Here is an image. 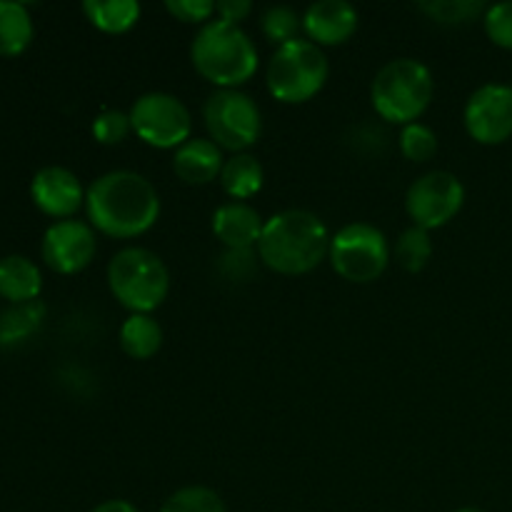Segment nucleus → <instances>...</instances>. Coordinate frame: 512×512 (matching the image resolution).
Returning a JSON list of instances; mask_svg holds the SVG:
<instances>
[{"label": "nucleus", "instance_id": "obj_1", "mask_svg": "<svg viewBox=\"0 0 512 512\" xmlns=\"http://www.w3.org/2000/svg\"><path fill=\"white\" fill-rule=\"evenodd\" d=\"M90 223L110 238H135L155 225L160 215L158 190L133 170L100 175L85 193Z\"/></svg>", "mask_w": 512, "mask_h": 512}, {"label": "nucleus", "instance_id": "obj_2", "mask_svg": "<svg viewBox=\"0 0 512 512\" xmlns=\"http://www.w3.org/2000/svg\"><path fill=\"white\" fill-rule=\"evenodd\" d=\"M258 253L275 273L303 275L318 268L330 253V233L315 213L290 208L265 220Z\"/></svg>", "mask_w": 512, "mask_h": 512}, {"label": "nucleus", "instance_id": "obj_3", "mask_svg": "<svg viewBox=\"0 0 512 512\" xmlns=\"http://www.w3.org/2000/svg\"><path fill=\"white\" fill-rule=\"evenodd\" d=\"M190 58L198 73L220 88H235L258 70V50L240 25L210 20L190 45Z\"/></svg>", "mask_w": 512, "mask_h": 512}, {"label": "nucleus", "instance_id": "obj_4", "mask_svg": "<svg viewBox=\"0 0 512 512\" xmlns=\"http://www.w3.org/2000/svg\"><path fill=\"white\" fill-rule=\"evenodd\" d=\"M433 73L415 58L390 60L378 70L370 85V100L380 118L390 123H418L433 100Z\"/></svg>", "mask_w": 512, "mask_h": 512}, {"label": "nucleus", "instance_id": "obj_5", "mask_svg": "<svg viewBox=\"0 0 512 512\" xmlns=\"http://www.w3.org/2000/svg\"><path fill=\"white\" fill-rule=\"evenodd\" d=\"M108 285L120 305L133 313H150L168 295L170 275L153 250L123 248L110 260Z\"/></svg>", "mask_w": 512, "mask_h": 512}, {"label": "nucleus", "instance_id": "obj_6", "mask_svg": "<svg viewBox=\"0 0 512 512\" xmlns=\"http://www.w3.org/2000/svg\"><path fill=\"white\" fill-rule=\"evenodd\" d=\"M328 58L313 40L295 38L275 48L268 63V90L283 103H305L328 80Z\"/></svg>", "mask_w": 512, "mask_h": 512}, {"label": "nucleus", "instance_id": "obj_7", "mask_svg": "<svg viewBox=\"0 0 512 512\" xmlns=\"http://www.w3.org/2000/svg\"><path fill=\"white\" fill-rule=\"evenodd\" d=\"M330 263L350 283H370L388 268L390 245L383 230L370 223H350L330 238Z\"/></svg>", "mask_w": 512, "mask_h": 512}, {"label": "nucleus", "instance_id": "obj_8", "mask_svg": "<svg viewBox=\"0 0 512 512\" xmlns=\"http://www.w3.org/2000/svg\"><path fill=\"white\" fill-rule=\"evenodd\" d=\"M203 118L213 135V143H218L220 148L235 150V153L250 148L263 130L258 105L248 93L238 88L215 90L205 100Z\"/></svg>", "mask_w": 512, "mask_h": 512}, {"label": "nucleus", "instance_id": "obj_9", "mask_svg": "<svg viewBox=\"0 0 512 512\" xmlns=\"http://www.w3.org/2000/svg\"><path fill=\"white\" fill-rule=\"evenodd\" d=\"M130 125L153 148H180L190 140L193 118L190 110L178 95L153 90L143 93L130 108Z\"/></svg>", "mask_w": 512, "mask_h": 512}, {"label": "nucleus", "instance_id": "obj_10", "mask_svg": "<svg viewBox=\"0 0 512 512\" xmlns=\"http://www.w3.org/2000/svg\"><path fill=\"white\" fill-rule=\"evenodd\" d=\"M465 203V188L458 175L433 170L415 180L405 195V208L418 228H440L458 215Z\"/></svg>", "mask_w": 512, "mask_h": 512}, {"label": "nucleus", "instance_id": "obj_11", "mask_svg": "<svg viewBox=\"0 0 512 512\" xmlns=\"http://www.w3.org/2000/svg\"><path fill=\"white\" fill-rule=\"evenodd\" d=\"M465 128L483 145H500L512 135V85L485 83L465 103Z\"/></svg>", "mask_w": 512, "mask_h": 512}, {"label": "nucleus", "instance_id": "obj_12", "mask_svg": "<svg viewBox=\"0 0 512 512\" xmlns=\"http://www.w3.org/2000/svg\"><path fill=\"white\" fill-rule=\"evenodd\" d=\"M95 233L83 220L65 218L43 235V260L58 273H78L95 258Z\"/></svg>", "mask_w": 512, "mask_h": 512}, {"label": "nucleus", "instance_id": "obj_13", "mask_svg": "<svg viewBox=\"0 0 512 512\" xmlns=\"http://www.w3.org/2000/svg\"><path fill=\"white\" fill-rule=\"evenodd\" d=\"M30 195H33L35 205L53 218H68L85 200L78 175L60 165L40 168L30 183Z\"/></svg>", "mask_w": 512, "mask_h": 512}, {"label": "nucleus", "instance_id": "obj_14", "mask_svg": "<svg viewBox=\"0 0 512 512\" xmlns=\"http://www.w3.org/2000/svg\"><path fill=\"white\" fill-rule=\"evenodd\" d=\"M303 28L315 45L345 43L358 28V10L348 0H318L305 10Z\"/></svg>", "mask_w": 512, "mask_h": 512}, {"label": "nucleus", "instance_id": "obj_15", "mask_svg": "<svg viewBox=\"0 0 512 512\" xmlns=\"http://www.w3.org/2000/svg\"><path fill=\"white\" fill-rule=\"evenodd\" d=\"M263 225L258 210L240 200L220 205L213 213V233L218 235L220 243L233 250H248L250 245L258 243L263 235Z\"/></svg>", "mask_w": 512, "mask_h": 512}, {"label": "nucleus", "instance_id": "obj_16", "mask_svg": "<svg viewBox=\"0 0 512 512\" xmlns=\"http://www.w3.org/2000/svg\"><path fill=\"white\" fill-rule=\"evenodd\" d=\"M225 160L220 153V145L208 138H190L175 150L173 168L180 180L193 185L210 183L215 175H220Z\"/></svg>", "mask_w": 512, "mask_h": 512}, {"label": "nucleus", "instance_id": "obj_17", "mask_svg": "<svg viewBox=\"0 0 512 512\" xmlns=\"http://www.w3.org/2000/svg\"><path fill=\"white\" fill-rule=\"evenodd\" d=\"M43 288V275L38 265L25 255L0 258V295L13 303H28Z\"/></svg>", "mask_w": 512, "mask_h": 512}, {"label": "nucleus", "instance_id": "obj_18", "mask_svg": "<svg viewBox=\"0 0 512 512\" xmlns=\"http://www.w3.org/2000/svg\"><path fill=\"white\" fill-rule=\"evenodd\" d=\"M220 185L235 200H245L263 188V165L255 155L235 153L220 170Z\"/></svg>", "mask_w": 512, "mask_h": 512}, {"label": "nucleus", "instance_id": "obj_19", "mask_svg": "<svg viewBox=\"0 0 512 512\" xmlns=\"http://www.w3.org/2000/svg\"><path fill=\"white\" fill-rule=\"evenodd\" d=\"M120 345L135 360H148L163 345V328L150 313H133L120 328Z\"/></svg>", "mask_w": 512, "mask_h": 512}, {"label": "nucleus", "instance_id": "obj_20", "mask_svg": "<svg viewBox=\"0 0 512 512\" xmlns=\"http://www.w3.org/2000/svg\"><path fill=\"white\" fill-rule=\"evenodd\" d=\"M33 40V18L18 0H0V55H18Z\"/></svg>", "mask_w": 512, "mask_h": 512}, {"label": "nucleus", "instance_id": "obj_21", "mask_svg": "<svg viewBox=\"0 0 512 512\" xmlns=\"http://www.w3.org/2000/svg\"><path fill=\"white\" fill-rule=\"evenodd\" d=\"M83 10L90 23L105 33H125L140 18L138 0H85Z\"/></svg>", "mask_w": 512, "mask_h": 512}, {"label": "nucleus", "instance_id": "obj_22", "mask_svg": "<svg viewBox=\"0 0 512 512\" xmlns=\"http://www.w3.org/2000/svg\"><path fill=\"white\" fill-rule=\"evenodd\" d=\"M160 512H228L223 498L203 485H188L170 495Z\"/></svg>", "mask_w": 512, "mask_h": 512}, {"label": "nucleus", "instance_id": "obj_23", "mask_svg": "<svg viewBox=\"0 0 512 512\" xmlns=\"http://www.w3.org/2000/svg\"><path fill=\"white\" fill-rule=\"evenodd\" d=\"M395 255H398V263L403 265L405 270H410V273L423 270L425 265H428L430 255H433V240H430L428 230L418 228V225L405 230V233L400 235L398 245H395Z\"/></svg>", "mask_w": 512, "mask_h": 512}, {"label": "nucleus", "instance_id": "obj_24", "mask_svg": "<svg viewBox=\"0 0 512 512\" xmlns=\"http://www.w3.org/2000/svg\"><path fill=\"white\" fill-rule=\"evenodd\" d=\"M418 8L438 23L458 25L478 18L485 10V3L483 0H425V3H418Z\"/></svg>", "mask_w": 512, "mask_h": 512}, {"label": "nucleus", "instance_id": "obj_25", "mask_svg": "<svg viewBox=\"0 0 512 512\" xmlns=\"http://www.w3.org/2000/svg\"><path fill=\"white\" fill-rule=\"evenodd\" d=\"M260 25H263V33L273 43L283 45L298 38V28L303 25V18L290 5H270L263 18H260Z\"/></svg>", "mask_w": 512, "mask_h": 512}, {"label": "nucleus", "instance_id": "obj_26", "mask_svg": "<svg viewBox=\"0 0 512 512\" xmlns=\"http://www.w3.org/2000/svg\"><path fill=\"white\" fill-rule=\"evenodd\" d=\"M400 150H403L405 158L425 163L438 153V135L428 125L408 123L403 125V133H400Z\"/></svg>", "mask_w": 512, "mask_h": 512}, {"label": "nucleus", "instance_id": "obj_27", "mask_svg": "<svg viewBox=\"0 0 512 512\" xmlns=\"http://www.w3.org/2000/svg\"><path fill=\"white\" fill-rule=\"evenodd\" d=\"M133 130L130 125V113L123 110H103V113L95 115L93 120V135L98 143L103 145H115L120 140H125V135Z\"/></svg>", "mask_w": 512, "mask_h": 512}, {"label": "nucleus", "instance_id": "obj_28", "mask_svg": "<svg viewBox=\"0 0 512 512\" xmlns=\"http://www.w3.org/2000/svg\"><path fill=\"white\" fill-rule=\"evenodd\" d=\"M485 30L495 45L512 50V0H500L485 10Z\"/></svg>", "mask_w": 512, "mask_h": 512}, {"label": "nucleus", "instance_id": "obj_29", "mask_svg": "<svg viewBox=\"0 0 512 512\" xmlns=\"http://www.w3.org/2000/svg\"><path fill=\"white\" fill-rule=\"evenodd\" d=\"M165 8L183 23H203L215 13L213 0H168Z\"/></svg>", "mask_w": 512, "mask_h": 512}, {"label": "nucleus", "instance_id": "obj_30", "mask_svg": "<svg viewBox=\"0 0 512 512\" xmlns=\"http://www.w3.org/2000/svg\"><path fill=\"white\" fill-rule=\"evenodd\" d=\"M215 10H218L220 20L238 25L240 20L248 18L250 10H253V3L250 0H220V3H215Z\"/></svg>", "mask_w": 512, "mask_h": 512}, {"label": "nucleus", "instance_id": "obj_31", "mask_svg": "<svg viewBox=\"0 0 512 512\" xmlns=\"http://www.w3.org/2000/svg\"><path fill=\"white\" fill-rule=\"evenodd\" d=\"M90 512H138V508L128 503V500H105V503L95 505Z\"/></svg>", "mask_w": 512, "mask_h": 512}, {"label": "nucleus", "instance_id": "obj_32", "mask_svg": "<svg viewBox=\"0 0 512 512\" xmlns=\"http://www.w3.org/2000/svg\"><path fill=\"white\" fill-rule=\"evenodd\" d=\"M455 512H485V510H480V508H460V510H455Z\"/></svg>", "mask_w": 512, "mask_h": 512}]
</instances>
